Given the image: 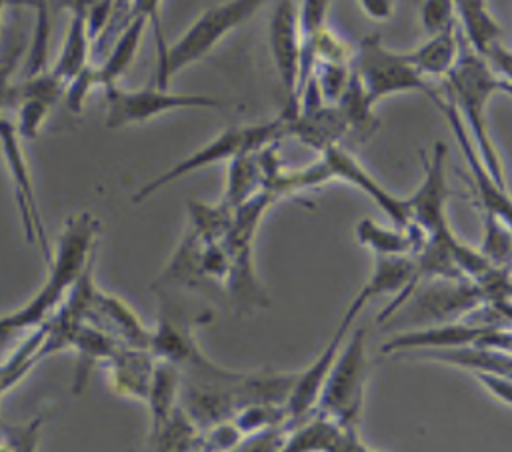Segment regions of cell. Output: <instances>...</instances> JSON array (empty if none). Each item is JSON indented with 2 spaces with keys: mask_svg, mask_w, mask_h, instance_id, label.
Listing matches in <instances>:
<instances>
[{
  "mask_svg": "<svg viewBox=\"0 0 512 452\" xmlns=\"http://www.w3.org/2000/svg\"><path fill=\"white\" fill-rule=\"evenodd\" d=\"M98 220L90 212L68 218L56 254L48 264L50 272L36 296L16 312L0 316V350L22 330L42 326L50 312L64 300L66 292L92 264V250L98 236Z\"/></svg>",
  "mask_w": 512,
  "mask_h": 452,
  "instance_id": "1",
  "label": "cell"
},
{
  "mask_svg": "<svg viewBox=\"0 0 512 452\" xmlns=\"http://www.w3.org/2000/svg\"><path fill=\"white\" fill-rule=\"evenodd\" d=\"M442 90L448 92L446 98L464 122L484 166L496 182L506 186L504 168L486 118L492 96L500 92V76L490 68L486 58L466 42V38L462 40V50L454 68L442 82Z\"/></svg>",
  "mask_w": 512,
  "mask_h": 452,
  "instance_id": "2",
  "label": "cell"
},
{
  "mask_svg": "<svg viewBox=\"0 0 512 452\" xmlns=\"http://www.w3.org/2000/svg\"><path fill=\"white\" fill-rule=\"evenodd\" d=\"M268 0H224L206 8L186 30L172 42L156 64V88H168L170 80L184 68L210 54L232 30L250 20Z\"/></svg>",
  "mask_w": 512,
  "mask_h": 452,
  "instance_id": "3",
  "label": "cell"
},
{
  "mask_svg": "<svg viewBox=\"0 0 512 452\" xmlns=\"http://www.w3.org/2000/svg\"><path fill=\"white\" fill-rule=\"evenodd\" d=\"M282 138H288V122L280 114L266 122L228 126L218 136L208 140L204 146H200L198 150H194L192 154H188L186 158L176 162L174 166H170L166 172L158 174L156 178H152L150 182L140 186V190L134 194L132 200L142 202V200L150 198L154 192H158L160 188H164L166 184H170L186 174H192V172L212 166L216 162H228L246 152H258L266 146L276 144Z\"/></svg>",
  "mask_w": 512,
  "mask_h": 452,
  "instance_id": "4",
  "label": "cell"
},
{
  "mask_svg": "<svg viewBox=\"0 0 512 452\" xmlns=\"http://www.w3.org/2000/svg\"><path fill=\"white\" fill-rule=\"evenodd\" d=\"M366 380V328L358 326L352 332H348L346 340L342 342L314 412L330 418L332 422L344 428L358 430L364 408Z\"/></svg>",
  "mask_w": 512,
  "mask_h": 452,
  "instance_id": "5",
  "label": "cell"
},
{
  "mask_svg": "<svg viewBox=\"0 0 512 452\" xmlns=\"http://www.w3.org/2000/svg\"><path fill=\"white\" fill-rule=\"evenodd\" d=\"M352 70L374 106L388 96L404 92H422L430 100L438 94V88L414 68L408 54L388 48L378 32H370L358 42Z\"/></svg>",
  "mask_w": 512,
  "mask_h": 452,
  "instance_id": "6",
  "label": "cell"
},
{
  "mask_svg": "<svg viewBox=\"0 0 512 452\" xmlns=\"http://www.w3.org/2000/svg\"><path fill=\"white\" fill-rule=\"evenodd\" d=\"M268 46L272 64L284 92L280 116L292 120L298 112L302 84V34L296 0H276L268 18Z\"/></svg>",
  "mask_w": 512,
  "mask_h": 452,
  "instance_id": "7",
  "label": "cell"
},
{
  "mask_svg": "<svg viewBox=\"0 0 512 452\" xmlns=\"http://www.w3.org/2000/svg\"><path fill=\"white\" fill-rule=\"evenodd\" d=\"M448 146L434 142L430 152H422V182L416 192L406 198L410 210V224H414L426 240L456 244L458 236L452 232L446 216L448 180H446Z\"/></svg>",
  "mask_w": 512,
  "mask_h": 452,
  "instance_id": "8",
  "label": "cell"
},
{
  "mask_svg": "<svg viewBox=\"0 0 512 452\" xmlns=\"http://www.w3.org/2000/svg\"><path fill=\"white\" fill-rule=\"evenodd\" d=\"M484 300L486 296L478 282H470L466 278H440V282L428 288H416L412 296L396 312L402 310L400 320H408L412 330L422 326L454 322L462 314L476 312Z\"/></svg>",
  "mask_w": 512,
  "mask_h": 452,
  "instance_id": "9",
  "label": "cell"
},
{
  "mask_svg": "<svg viewBox=\"0 0 512 452\" xmlns=\"http://www.w3.org/2000/svg\"><path fill=\"white\" fill-rule=\"evenodd\" d=\"M108 112L106 128H120L134 122H146L154 116L172 110H220L224 100L210 94L192 92H168L166 88H142V90H118L116 86L106 88Z\"/></svg>",
  "mask_w": 512,
  "mask_h": 452,
  "instance_id": "10",
  "label": "cell"
},
{
  "mask_svg": "<svg viewBox=\"0 0 512 452\" xmlns=\"http://www.w3.org/2000/svg\"><path fill=\"white\" fill-rule=\"evenodd\" d=\"M414 280V256H376L374 268L368 280L360 286L350 306L346 308L340 324L350 328L360 310L366 308L376 296H392L386 308L380 312L378 322L388 320L412 294Z\"/></svg>",
  "mask_w": 512,
  "mask_h": 452,
  "instance_id": "11",
  "label": "cell"
},
{
  "mask_svg": "<svg viewBox=\"0 0 512 452\" xmlns=\"http://www.w3.org/2000/svg\"><path fill=\"white\" fill-rule=\"evenodd\" d=\"M432 102L438 106V110L442 112V116L446 118V122L450 124V130L464 154V160L468 164V170H470V178L474 180V186H476V194H478V200L480 204L484 206V212L504 220L508 226H512V196L508 194L506 186H502L500 182L494 180V176L488 172V168L484 166L464 122L460 120L458 112L454 110L452 102L442 96L440 92L432 98Z\"/></svg>",
  "mask_w": 512,
  "mask_h": 452,
  "instance_id": "12",
  "label": "cell"
},
{
  "mask_svg": "<svg viewBox=\"0 0 512 452\" xmlns=\"http://www.w3.org/2000/svg\"><path fill=\"white\" fill-rule=\"evenodd\" d=\"M0 148H2L10 178H12L14 188H16V202H18V210H20V216H22L24 232H26L30 242L38 244L46 262L50 264L52 250H50L48 240H46V232H44L42 216H40V210H38V204H36L28 164H26L22 148H20V134H18V128L4 116H0Z\"/></svg>",
  "mask_w": 512,
  "mask_h": 452,
  "instance_id": "13",
  "label": "cell"
},
{
  "mask_svg": "<svg viewBox=\"0 0 512 452\" xmlns=\"http://www.w3.org/2000/svg\"><path fill=\"white\" fill-rule=\"evenodd\" d=\"M322 162L328 168L332 180H344L356 188H360L370 200L378 204V208L390 218V222L398 228L410 226V210L406 198H400L386 190L344 146H332L320 154Z\"/></svg>",
  "mask_w": 512,
  "mask_h": 452,
  "instance_id": "14",
  "label": "cell"
},
{
  "mask_svg": "<svg viewBox=\"0 0 512 452\" xmlns=\"http://www.w3.org/2000/svg\"><path fill=\"white\" fill-rule=\"evenodd\" d=\"M348 330L350 328L340 324L336 328L334 336L330 338V342L322 348V352L306 368L296 372L292 392H290V396L286 400V406H284L286 408V416H288L286 430H290L292 426L300 424L310 414H314L318 398H320V392H322L324 382L328 378V372H330V368L334 364V358H336L342 342L348 336Z\"/></svg>",
  "mask_w": 512,
  "mask_h": 452,
  "instance_id": "15",
  "label": "cell"
},
{
  "mask_svg": "<svg viewBox=\"0 0 512 452\" xmlns=\"http://www.w3.org/2000/svg\"><path fill=\"white\" fill-rule=\"evenodd\" d=\"M488 326L474 322H446L404 330L382 344V354H418L428 350H446L474 346Z\"/></svg>",
  "mask_w": 512,
  "mask_h": 452,
  "instance_id": "16",
  "label": "cell"
},
{
  "mask_svg": "<svg viewBox=\"0 0 512 452\" xmlns=\"http://www.w3.org/2000/svg\"><path fill=\"white\" fill-rule=\"evenodd\" d=\"M64 82L52 72H38L26 76L24 82L16 84V106H18V134L22 138H34L48 116V110L60 98Z\"/></svg>",
  "mask_w": 512,
  "mask_h": 452,
  "instance_id": "17",
  "label": "cell"
},
{
  "mask_svg": "<svg viewBox=\"0 0 512 452\" xmlns=\"http://www.w3.org/2000/svg\"><path fill=\"white\" fill-rule=\"evenodd\" d=\"M288 122V136L318 150L320 154L332 146H342L348 138V124L336 104H322L318 108L300 110Z\"/></svg>",
  "mask_w": 512,
  "mask_h": 452,
  "instance_id": "18",
  "label": "cell"
},
{
  "mask_svg": "<svg viewBox=\"0 0 512 452\" xmlns=\"http://www.w3.org/2000/svg\"><path fill=\"white\" fill-rule=\"evenodd\" d=\"M462 36L456 26L442 30L438 34L426 36L424 42H420L416 48L408 50V58L414 64V68L426 78H446L450 70L454 68L460 50H462Z\"/></svg>",
  "mask_w": 512,
  "mask_h": 452,
  "instance_id": "19",
  "label": "cell"
},
{
  "mask_svg": "<svg viewBox=\"0 0 512 452\" xmlns=\"http://www.w3.org/2000/svg\"><path fill=\"white\" fill-rule=\"evenodd\" d=\"M354 232L356 240L376 256H414L426 240V236L414 224L408 228L382 226L370 218L360 220Z\"/></svg>",
  "mask_w": 512,
  "mask_h": 452,
  "instance_id": "20",
  "label": "cell"
},
{
  "mask_svg": "<svg viewBox=\"0 0 512 452\" xmlns=\"http://www.w3.org/2000/svg\"><path fill=\"white\" fill-rule=\"evenodd\" d=\"M152 358L154 354L150 350L120 346L110 358L116 390L146 400L156 366Z\"/></svg>",
  "mask_w": 512,
  "mask_h": 452,
  "instance_id": "21",
  "label": "cell"
},
{
  "mask_svg": "<svg viewBox=\"0 0 512 452\" xmlns=\"http://www.w3.org/2000/svg\"><path fill=\"white\" fill-rule=\"evenodd\" d=\"M264 190V170L258 152H246L228 160L226 190L222 202L228 208H238Z\"/></svg>",
  "mask_w": 512,
  "mask_h": 452,
  "instance_id": "22",
  "label": "cell"
},
{
  "mask_svg": "<svg viewBox=\"0 0 512 452\" xmlns=\"http://www.w3.org/2000/svg\"><path fill=\"white\" fill-rule=\"evenodd\" d=\"M144 26H146L144 18H132V22L124 26L122 34L114 40V48H110L100 68H96V84H102L106 88L116 86V80L130 68L138 52Z\"/></svg>",
  "mask_w": 512,
  "mask_h": 452,
  "instance_id": "23",
  "label": "cell"
},
{
  "mask_svg": "<svg viewBox=\"0 0 512 452\" xmlns=\"http://www.w3.org/2000/svg\"><path fill=\"white\" fill-rule=\"evenodd\" d=\"M90 36L86 30V20L82 14H74L70 22V30L66 36V42L62 46V52L50 70L60 82L74 80L84 68L90 52Z\"/></svg>",
  "mask_w": 512,
  "mask_h": 452,
  "instance_id": "24",
  "label": "cell"
},
{
  "mask_svg": "<svg viewBox=\"0 0 512 452\" xmlns=\"http://www.w3.org/2000/svg\"><path fill=\"white\" fill-rule=\"evenodd\" d=\"M190 212V232H194L204 244L222 242L232 224L234 210L224 202L206 204V202H188Z\"/></svg>",
  "mask_w": 512,
  "mask_h": 452,
  "instance_id": "25",
  "label": "cell"
},
{
  "mask_svg": "<svg viewBox=\"0 0 512 452\" xmlns=\"http://www.w3.org/2000/svg\"><path fill=\"white\" fill-rule=\"evenodd\" d=\"M478 252L494 268H504L512 260V226L484 212V238Z\"/></svg>",
  "mask_w": 512,
  "mask_h": 452,
  "instance_id": "26",
  "label": "cell"
},
{
  "mask_svg": "<svg viewBox=\"0 0 512 452\" xmlns=\"http://www.w3.org/2000/svg\"><path fill=\"white\" fill-rule=\"evenodd\" d=\"M298 22H300V34H302V62H304V54L310 48L312 40L316 38V34L328 26L326 18L330 12V6L334 4V0H298Z\"/></svg>",
  "mask_w": 512,
  "mask_h": 452,
  "instance_id": "27",
  "label": "cell"
},
{
  "mask_svg": "<svg viewBox=\"0 0 512 452\" xmlns=\"http://www.w3.org/2000/svg\"><path fill=\"white\" fill-rule=\"evenodd\" d=\"M458 10L456 0H422L420 4V24L426 36L438 34L456 26Z\"/></svg>",
  "mask_w": 512,
  "mask_h": 452,
  "instance_id": "28",
  "label": "cell"
},
{
  "mask_svg": "<svg viewBox=\"0 0 512 452\" xmlns=\"http://www.w3.org/2000/svg\"><path fill=\"white\" fill-rule=\"evenodd\" d=\"M160 2L162 0H132V18H144L148 24H152L158 58H162L168 48L162 32V24H160Z\"/></svg>",
  "mask_w": 512,
  "mask_h": 452,
  "instance_id": "29",
  "label": "cell"
},
{
  "mask_svg": "<svg viewBox=\"0 0 512 452\" xmlns=\"http://www.w3.org/2000/svg\"><path fill=\"white\" fill-rule=\"evenodd\" d=\"M486 62L490 64V68L508 84H512V50L502 46L500 42L494 44L486 54H484Z\"/></svg>",
  "mask_w": 512,
  "mask_h": 452,
  "instance_id": "30",
  "label": "cell"
},
{
  "mask_svg": "<svg viewBox=\"0 0 512 452\" xmlns=\"http://www.w3.org/2000/svg\"><path fill=\"white\" fill-rule=\"evenodd\" d=\"M14 62H16V56L0 64V116L4 108L16 106V84H12Z\"/></svg>",
  "mask_w": 512,
  "mask_h": 452,
  "instance_id": "31",
  "label": "cell"
},
{
  "mask_svg": "<svg viewBox=\"0 0 512 452\" xmlns=\"http://www.w3.org/2000/svg\"><path fill=\"white\" fill-rule=\"evenodd\" d=\"M478 382L500 402L512 406V378L506 376H494V374H474Z\"/></svg>",
  "mask_w": 512,
  "mask_h": 452,
  "instance_id": "32",
  "label": "cell"
},
{
  "mask_svg": "<svg viewBox=\"0 0 512 452\" xmlns=\"http://www.w3.org/2000/svg\"><path fill=\"white\" fill-rule=\"evenodd\" d=\"M364 16H368L372 22H386L394 16L396 0H356Z\"/></svg>",
  "mask_w": 512,
  "mask_h": 452,
  "instance_id": "33",
  "label": "cell"
},
{
  "mask_svg": "<svg viewBox=\"0 0 512 452\" xmlns=\"http://www.w3.org/2000/svg\"><path fill=\"white\" fill-rule=\"evenodd\" d=\"M500 92H504V94H508V96L512 98V84H508V82H504V80L500 78Z\"/></svg>",
  "mask_w": 512,
  "mask_h": 452,
  "instance_id": "34",
  "label": "cell"
},
{
  "mask_svg": "<svg viewBox=\"0 0 512 452\" xmlns=\"http://www.w3.org/2000/svg\"><path fill=\"white\" fill-rule=\"evenodd\" d=\"M2 4H4V0H0V10H2Z\"/></svg>",
  "mask_w": 512,
  "mask_h": 452,
  "instance_id": "35",
  "label": "cell"
},
{
  "mask_svg": "<svg viewBox=\"0 0 512 452\" xmlns=\"http://www.w3.org/2000/svg\"><path fill=\"white\" fill-rule=\"evenodd\" d=\"M368 452H376V450H368Z\"/></svg>",
  "mask_w": 512,
  "mask_h": 452,
  "instance_id": "36",
  "label": "cell"
}]
</instances>
